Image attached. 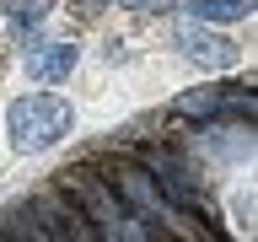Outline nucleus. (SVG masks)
I'll return each mask as SVG.
<instances>
[{
	"label": "nucleus",
	"mask_w": 258,
	"mask_h": 242,
	"mask_svg": "<svg viewBox=\"0 0 258 242\" xmlns=\"http://www.w3.org/2000/svg\"><path fill=\"white\" fill-rule=\"evenodd\" d=\"M70 118H76V108L64 97H54V92H32L22 102H11V113H6L16 151H48L54 140H64Z\"/></svg>",
	"instance_id": "f257e3e1"
},
{
	"label": "nucleus",
	"mask_w": 258,
	"mask_h": 242,
	"mask_svg": "<svg viewBox=\"0 0 258 242\" xmlns=\"http://www.w3.org/2000/svg\"><path fill=\"white\" fill-rule=\"evenodd\" d=\"M76 199L86 205L81 215H86V221H97V231H102V237H145V226H135L140 215H129V210L118 205V199H113L97 177H76Z\"/></svg>",
	"instance_id": "f03ea898"
},
{
	"label": "nucleus",
	"mask_w": 258,
	"mask_h": 242,
	"mask_svg": "<svg viewBox=\"0 0 258 242\" xmlns=\"http://www.w3.org/2000/svg\"><path fill=\"white\" fill-rule=\"evenodd\" d=\"M145 167H151V183H156L172 205H183V210H199V205H205L199 177H194V167L177 156V151H145Z\"/></svg>",
	"instance_id": "7ed1b4c3"
},
{
	"label": "nucleus",
	"mask_w": 258,
	"mask_h": 242,
	"mask_svg": "<svg viewBox=\"0 0 258 242\" xmlns=\"http://www.w3.org/2000/svg\"><path fill=\"white\" fill-rule=\"evenodd\" d=\"M177 43L188 48L199 65H210V70L237 65V43H231V38H221V32H210V27H199V22H183V27H177Z\"/></svg>",
	"instance_id": "20e7f679"
},
{
	"label": "nucleus",
	"mask_w": 258,
	"mask_h": 242,
	"mask_svg": "<svg viewBox=\"0 0 258 242\" xmlns=\"http://www.w3.org/2000/svg\"><path fill=\"white\" fill-rule=\"evenodd\" d=\"M177 113H183V118H210V113H242V118H253V97L226 92V86H210V92L177 97Z\"/></svg>",
	"instance_id": "39448f33"
},
{
	"label": "nucleus",
	"mask_w": 258,
	"mask_h": 242,
	"mask_svg": "<svg viewBox=\"0 0 258 242\" xmlns=\"http://www.w3.org/2000/svg\"><path fill=\"white\" fill-rule=\"evenodd\" d=\"M70 70H76V48H70V43H48V48H38V54L27 59V76L32 81H64Z\"/></svg>",
	"instance_id": "423d86ee"
},
{
	"label": "nucleus",
	"mask_w": 258,
	"mask_h": 242,
	"mask_svg": "<svg viewBox=\"0 0 258 242\" xmlns=\"http://www.w3.org/2000/svg\"><path fill=\"white\" fill-rule=\"evenodd\" d=\"M188 11L199 22H237V16H247V0H194Z\"/></svg>",
	"instance_id": "0eeeda50"
},
{
	"label": "nucleus",
	"mask_w": 258,
	"mask_h": 242,
	"mask_svg": "<svg viewBox=\"0 0 258 242\" xmlns=\"http://www.w3.org/2000/svg\"><path fill=\"white\" fill-rule=\"evenodd\" d=\"M11 16H16V22H38L43 6H38V0H11Z\"/></svg>",
	"instance_id": "6e6552de"
},
{
	"label": "nucleus",
	"mask_w": 258,
	"mask_h": 242,
	"mask_svg": "<svg viewBox=\"0 0 258 242\" xmlns=\"http://www.w3.org/2000/svg\"><path fill=\"white\" fill-rule=\"evenodd\" d=\"M118 6H135V11H151V6H172V0H118Z\"/></svg>",
	"instance_id": "1a4fd4ad"
},
{
	"label": "nucleus",
	"mask_w": 258,
	"mask_h": 242,
	"mask_svg": "<svg viewBox=\"0 0 258 242\" xmlns=\"http://www.w3.org/2000/svg\"><path fill=\"white\" fill-rule=\"evenodd\" d=\"M76 6H108V0H76Z\"/></svg>",
	"instance_id": "9d476101"
}]
</instances>
